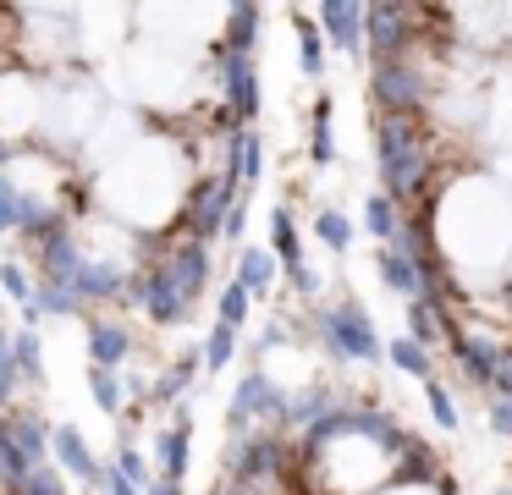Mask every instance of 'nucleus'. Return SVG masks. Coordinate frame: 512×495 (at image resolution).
Returning a JSON list of instances; mask_svg holds the SVG:
<instances>
[{
    "instance_id": "obj_1",
    "label": "nucleus",
    "mask_w": 512,
    "mask_h": 495,
    "mask_svg": "<svg viewBox=\"0 0 512 495\" xmlns=\"http://www.w3.org/2000/svg\"><path fill=\"white\" fill-rule=\"evenodd\" d=\"M320 336L331 341V352H347V358H364V363H375L380 352V336H375V325H369V314H364V303H342V308H320Z\"/></svg>"
},
{
    "instance_id": "obj_2",
    "label": "nucleus",
    "mask_w": 512,
    "mask_h": 495,
    "mask_svg": "<svg viewBox=\"0 0 512 495\" xmlns=\"http://www.w3.org/2000/svg\"><path fill=\"white\" fill-rule=\"evenodd\" d=\"M232 193H237V176H204L199 187L188 193V226H193V242L215 237V231L226 226V215H232Z\"/></svg>"
},
{
    "instance_id": "obj_3",
    "label": "nucleus",
    "mask_w": 512,
    "mask_h": 495,
    "mask_svg": "<svg viewBox=\"0 0 512 495\" xmlns=\"http://www.w3.org/2000/svg\"><path fill=\"white\" fill-rule=\"evenodd\" d=\"M369 94H375V105L386 110V116H413V110L424 105V77L402 61H375Z\"/></svg>"
},
{
    "instance_id": "obj_4",
    "label": "nucleus",
    "mask_w": 512,
    "mask_h": 495,
    "mask_svg": "<svg viewBox=\"0 0 512 495\" xmlns=\"http://www.w3.org/2000/svg\"><path fill=\"white\" fill-rule=\"evenodd\" d=\"M133 292H138V308H144V314L155 319V325H182V319L193 314V303L166 281V275H160V264H155V259H149V270L133 281Z\"/></svg>"
},
{
    "instance_id": "obj_5",
    "label": "nucleus",
    "mask_w": 512,
    "mask_h": 495,
    "mask_svg": "<svg viewBox=\"0 0 512 495\" xmlns=\"http://www.w3.org/2000/svg\"><path fill=\"white\" fill-rule=\"evenodd\" d=\"M155 264L188 303L204 292V281H210V253H204V242H182V248H171L166 259H155Z\"/></svg>"
},
{
    "instance_id": "obj_6",
    "label": "nucleus",
    "mask_w": 512,
    "mask_h": 495,
    "mask_svg": "<svg viewBox=\"0 0 512 495\" xmlns=\"http://www.w3.org/2000/svg\"><path fill=\"white\" fill-rule=\"evenodd\" d=\"M408 22H413V6H369L364 11L369 50H375L380 61H397V50L408 44Z\"/></svg>"
},
{
    "instance_id": "obj_7",
    "label": "nucleus",
    "mask_w": 512,
    "mask_h": 495,
    "mask_svg": "<svg viewBox=\"0 0 512 495\" xmlns=\"http://www.w3.org/2000/svg\"><path fill=\"white\" fill-rule=\"evenodd\" d=\"M254 413H265V418H281V413H287V396H281L276 385L265 380V374H248V380L237 385V396H232V413H226V424H248Z\"/></svg>"
},
{
    "instance_id": "obj_8",
    "label": "nucleus",
    "mask_w": 512,
    "mask_h": 495,
    "mask_svg": "<svg viewBox=\"0 0 512 495\" xmlns=\"http://www.w3.org/2000/svg\"><path fill=\"white\" fill-rule=\"evenodd\" d=\"M221 88H226V99H232V110H237L243 121L259 116V77H254V61H248V55H232V50H226V61H221Z\"/></svg>"
},
{
    "instance_id": "obj_9",
    "label": "nucleus",
    "mask_w": 512,
    "mask_h": 495,
    "mask_svg": "<svg viewBox=\"0 0 512 495\" xmlns=\"http://www.w3.org/2000/svg\"><path fill=\"white\" fill-rule=\"evenodd\" d=\"M281 440L276 435H248V440H237V479L243 484H259V479H276L281 473Z\"/></svg>"
},
{
    "instance_id": "obj_10",
    "label": "nucleus",
    "mask_w": 512,
    "mask_h": 495,
    "mask_svg": "<svg viewBox=\"0 0 512 495\" xmlns=\"http://www.w3.org/2000/svg\"><path fill=\"white\" fill-rule=\"evenodd\" d=\"M320 22H325V33L336 39V50H347V55L364 50V6H353V0H325Z\"/></svg>"
},
{
    "instance_id": "obj_11",
    "label": "nucleus",
    "mask_w": 512,
    "mask_h": 495,
    "mask_svg": "<svg viewBox=\"0 0 512 495\" xmlns=\"http://www.w3.org/2000/svg\"><path fill=\"white\" fill-rule=\"evenodd\" d=\"M380 281L391 286V292L397 297H408V303H424V292H430V286H424V270L413 259H402V253H380Z\"/></svg>"
},
{
    "instance_id": "obj_12",
    "label": "nucleus",
    "mask_w": 512,
    "mask_h": 495,
    "mask_svg": "<svg viewBox=\"0 0 512 495\" xmlns=\"http://www.w3.org/2000/svg\"><path fill=\"white\" fill-rule=\"evenodd\" d=\"M127 347H133V341H127L122 325H111V319H94V330H89V358H94V369L111 374L116 363L127 358Z\"/></svg>"
},
{
    "instance_id": "obj_13",
    "label": "nucleus",
    "mask_w": 512,
    "mask_h": 495,
    "mask_svg": "<svg viewBox=\"0 0 512 495\" xmlns=\"http://www.w3.org/2000/svg\"><path fill=\"white\" fill-rule=\"evenodd\" d=\"M188 446H193V418L182 413L177 424L160 435V468H166V484H177L188 473Z\"/></svg>"
},
{
    "instance_id": "obj_14",
    "label": "nucleus",
    "mask_w": 512,
    "mask_h": 495,
    "mask_svg": "<svg viewBox=\"0 0 512 495\" xmlns=\"http://www.w3.org/2000/svg\"><path fill=\"white\" fill-rule=\"evenodd\" d=\"M122 286H127V275L116 270V264H105V259H100V264L83 259L78 275H72V292H78V297H116Z\"/></svg>"
},
{
    "instance_id": "obj_15",
    "label": "nucleus",
    "mask_w": 512,
    "mask_h": 495,
    "mask_svg": "<svg viewBox=\"0 0 512 495\" xmlns=\"http://www.w3.org/2000/svg\"><path fill=\"white\" fill-rule=\"evenodd\" d=\"M78 264H83V253H78V242H72V231H56V237H45V281L72 286Z\"/></svg>"
},
{
    "instance_id": "obj_16",
    "label": "nucleus",
    "mask_w": 512,
    "mask_h": 495,
    "mask_svg": "<svg viewBox=\"0 0 512 495\" xmlns=\"http://www.w3.org/2000/svg\"><path fill=\"white\" fill-rule=\"evenodd\" d=\"M50 440H56V457H61V468H72L78 479H100V462L89 457V446H83V435H78L72 424L50 429Z\"/></svg>"
},
{
    "instance_id": "obj_17",
    "label": "nucleus",
    "mask_w": 512,
    "mask_h": 495,
    "mask_svg": "<svg viewBox=\"0 0 512 495\" xmlns=\"http://www.w3.org/2000/svg\"><path fill=\"white\" fill-rule=\"evenodd\" d=\"M6 440H12V451L34 468V462L45 457V446H50V429L39 424V418H17V424H6Z\"/></svg>"
},
{
    "instance_id": "obj_18",
    "label": "nucleus",
    "mask_w": 512,
    "mask_h": 495,
    "mask_svg": "<svg viewBox=\"0 0 512 495\" xmlns=\"http://www.w3.org/2000/svg\"><path fill=\"white\" fill-rule=\"evenodd\" d=\"M452 352H457V358H463V369L468 374H474V380L479 385H490V369H496V341H474V336H457L452 341Z\"/></svg>"
},
{
    "instance_id": "obj_19",
    "label": "nucleus",
    "mask_w": 512,
    "mask_h": 495,
    "mask_svg": "<svg viewBox=\"0 0 512 495\" xmlns=\"http://www.w3.org/2000/svg\"><path fill=\"white\" fill-rule=\"evenodd\" d=\"M397 457H402V479H413V484H430V479H441V473H435V451L430 446H424V440H402V451H397Z\"/></svg>"
},
{
    "instance_id": "obj_20",
    "label": "nucleus",
    "mask_w": 512,
    "mask_h": 495,
    "mask_svg": "<svg viewBox=\"0 0 512 495\" xmlns=\"http://www.w3.org/2000/svg\"><path fill=\"white\" fill-rule=\"evenodd\" d=\"M314 231H320V242H325V248H336V253L353 248V226H347L342 209H320V215H314Z\"/></svg>"
},
{
    "instance_id": "obj_21",
    "label": "nucleus",
    "mask_w": 512,
    "mask_h": 495,
    "mask_svg": "<svg viewBox=\"0 0 512 495\" xmlns=\"http://www.w3.org/2000/svg\"><path fill=\"white\" fill-rule=\"evenodd\" d=\"M270 242H276V253H281V264H287V270H298V226H292V215L287 209H276V215H270Z\"/></svg>"
},
{
    "instance_id": "obj_22",
    "label": "nucleus",
    "mask_w": 512,
    "mask_h": 495,
    "mask_svg": "<svg viewBox=\"0 0 512 495\" xmlns=\"http://www.w3.org/2000/svg\"><path fill=\"white\" fill-rule=\"evenodd\" d=\"M386 358H391V363H397V369H402V374H419V380H430V352H424V347H419V341H408V336H397V341H391V347H386Z\"/></svg>"
},
{
    "instance_id": "obj_23",
    "label": "nucleus",
    "mask_w": 512,
    "mask_h": 495,
    "mask_svg": "<svg viewBox=\"0 0 512 495\" xmlns=\"http://www.w3.org/2000/svg\"><path fill=\"white\" fill-rule=\"evenodd\" d=\"M254 28H259V6H237L232 11V28H226V50L248 55V50H254Z\"/></svg>"
},
{
    "instance_id": "obj_24",
    "label": "nucleus",
    "mask_w": 512,
    "mask_h": 495,
    "mask_svg": "<svg viewBox=\"0 0 512 495\" xmlns=\"http://www.w3.org/2000/svg\"><path fill=\"white\" fill-rule=\"evenodd\" d=\"M28 303H34V314H72V308H78V292L61 286V281H45Z\"/></svg>"
},
{
    "instance_id": "obj_25",
    "label": "nucleus",
    "mask_w": 512,
    "mask_h": 495,
    "mask_svg": "<svg viewBox=\"0 0 512 495\" xmlns=\"http://www.w3.org/2000/svg\"><path fill=\"white\" fill-rule=\"evenodd\" d=\"M364 226L369 231H375V237H397V226H402V220H397V204H391V198L386 193H375V198H369V204H364Z\"/></svg>"
},
{
    "instance_id": "obj_26",
    "label": "nucleus",
    "mask_w": 512,
    "mask_h": 495,
    "mask_svg": "<svg viewBox=\"0 0 512 495\" xmlns=\"http://www.w3.org/2000/svg\"><path fill=\"white\" fill-rule=\"evenodd\" d=\"M12 369H17V380H39V374H45V358H39V336L34 330H23V336L12 341Z\"/></svg>"
},
{
    "instance_id": "obj_27",
    "label": "nucleus",
    "mask_w": 512,
    "mask_h": 495,
    "mask_svg": "<svg viewBox=\"0 0 512 495\" xmlns=\"http://www.w3.org/2000/svg\"><path fill=\"white\" fill-rule=\"evenodd\" d=\"M237 286H243V292H265V286H270V253L248 248L243 253V270H237Z\"/></svg>"
},
{
    "instance_id": "obj_28",
    "label": "nucleus",
    "mask_w": 512,
    "mask_h": 495,
    "mask_svg": "<svg viewBox=\"0 0 512 495\" xmlns=\"http://www.w3.org/2000/svg\"><path fill=\"white\" fill-rule=\"evenodd\" d=\"M232 347H237V330L232 325H215L210 330V341H204V369H226V358H232Z\"/></svg>"
},
{
    "instance_id": "obj_29",
    "label": "nucleus",
    "mask_w": 512,
    "mask_h": 495,
    "mask_svg": "<svg viewBox=\"0 0 512 495\" xmlns=\"http://www.w3.org/2000/svg\"><path fill=\"white\" fill-rule=\"evenodd\" d=\"M298 33H303V72L320 77V66H325V39H320V28H314L303 11H298Z\"/></svg>"
},
{
    "instance_id": "obj_30",
    "label": "nucleus",
    "mask_w": 512,
    "mask_h": 495,
    "mask_svg": "<svg viewBox=\"0 0 512 495\" xmlns=\"http://www.w3.org/2000/svg\"><path fill=\"white\" fill-rule=\"evenodd\" d=\"M199 352H188V358H177V363H171V369H166V380H160V391L155 396H166V402H171V396H182V385H188L193 380V369H199Z\"/></svg>"
},
{
    "instance_id": "obj_31",
    "label": "nucleus",
    "mask_w": 512,
    "mask_h": 495,
    "mask_svg": "<svg viewBox=\"0 0 512 495\" xmlns=\"http://www.w3.org/2000/svg\"><path fill=\"white\" fill-rule=\"evenodd\" d=\"M89 391H94V407H100V413H116V407H122V385H116V374L94 369L89 374Z\"/></svg>"
},
{
    "instance_id": "obj_32",
    "label": "nucleus",
    "mask_w": 512,
    "mask_h": 495,
    "mask_svg": "<svg viewBox=\"0 0 512 495\" xmlns=\"http://www.w3.org/2000/svg\"><path fill=\"white\" fill-rule=\"evenodd\" d=\"M424 402H430V418L441 429H457V407H452V396H446V385L424 380Z\"/></svg>"
},
{
    "instance_id": "obj_33",
    "label": "nucleus",
    "mask_w": 512,
    "mask_h": 495,
    "mask_svg": "<svg viewBox=\"0 0 512 495\" xmlns=\"http://www.w3.org/2000/svg\"><path fill=\"white\" fill-rule=\"evenodd\" d=\"M331 99H320V110H314V160L331 165Z\"/></svg>"
},
{
    "instance_id": "obj_34",
    "label": "nucleus",
    "mask_w": 512,
    "mask_h": 495,
    "mask_svg": "<svg viewBox=\"0 0 512 495\" xmlns=\"http://www.w3.org/2000/svg\"><path fill=\"white\" fill-rule=\"evenodd\" d=\"M243 319H248V292H243V286H226V292H221V319H215V325H243Z\"/></svg>"
},
{
    "instance_id": "obj_35",
    "label": "nucleus",
    "mask_w": 512,
    "mask_h": 495,
    "mask_svg": "<svg viewBox=\"0 0 512 495\" xmlns=\"http://www.w3.org/2000/svg\"><path fill=\"white\" fill-rule=\"evenodd\" d=\"M17 495H67V484H61V473H50V468H28V479L17 484Z\"/></svg>"
},
{
    "instance_id": "obj_36",
    "label": "nucleus",
    "mask_w": 512,
    "mask_h": 495,
    "mask_svg": "<svg viewBox=\"0 0 512 495\" xmlns=\"http://www.w3.org/2000/svg\"><path fill=\"white\" fill-rule=\"evenodd\" d=\"M0 286H6V292H12V303H28V297H34V286H28V275H23V264H0Z\"/></svg>"
},
{
    "instance_id": "obj_37",
    "label": "nucleus",
    "mask_w": 512,
    "mask_h": 495,
    "mask_svg": "<svg viewBox=\"0 0 512 495\" xmlns=\"http://www.w3.org/2000/svg\"><path fill=\"white\" fill-rule=\"evenodd\" d=\"M116 473H122L133 490H144V484H149V468H144V457H138V446H122V462H116Z\"/></svg>"
},
{
    "instance_id": "obj_38",
    "label": "nucleus",
    "mask_w": 512,
    "mask_h": 495,
    "mask_svg": "<svg viewBox=\"0 0 512 495\" xmlns=\"http://www.w3.org/2000/svg\"><path fill=\"white\" fill-rule=\"evenodd\" d=\"M287 413H292V418H309V424H314V418H320V413H331V391H325V385H320V391H309V396H303V402H292Z\"/></svg>"
},
{
    "instance_id": "obj_39",
    "label": "nucleus",
    "mask_w": 512,
    "mask_h": 495,
    "mask_svg": "<svg viewBox=\"0 0 512 495\" xmlns=\"http://www.w3.org/2000/svg\"><path fill=\"white\" fill-rule=\"evenodd\" d=\"M408 325H413V336H408V341H419V347H424V341L435 336V319H430V303H408Z\"/></svg>"
},
{
    "instance_id": "obj_40",
    "label": "nucleus",
    "mask_w": 512,
    "mask_h": 495,
    "mask_svg": "<svg viewBox=\"0 0 512 495\" xmlns=\"http://www.w3.org/2000/svg\"><path fill=\"white\" fill-rule=\"evenodd\" d=\"M490 385H496V391L512 402V347H501V352H496V369H490Z\"/></svg>"
},
{
    "instance_id": "obj_41",
    "label": "nucleus",
    "mask_w": 512,
    "mask_h": 495,
    "mask_svg": "<svg viewBox=\"0 0 512 495\" xmlns=\"http://www.w3.org/2000/svg\"><path fill=\"white\" fill-rule=\"evenodd\" d=\"M490 429L512 440V402H507V396H496V402H490Z\"/></svg>"
},
{
    "instance_id": "obj_42",
    "label": "nucleus",
    "mask_w": 512,
    "mask_h": 495,
    "mask_svg": "<svg viewBox=\"0 0 512 495\" xmlns=\"http://www.w3.org/2000/svg\"><path fill=\"white\" fill-rule=\"evenodd\" d=\"M287 275H292V286H298L303 297H314V292H320V281H314V270H303V264H298V270H287Z\"/></svg>"
},
{
    "instance_id": "obj_43",
    "label": "nucleus",
    "mask_w": 512,
    "mask_h": 495,
    "mask_svg": "<svg viewBox=\"0 0 512 495\" xmlns=\"http://www.w3.org/2000/svg\"><path fill=\"white\" fill-rule=\"evenodd\" d=\"M12 391H17V369H12V363H0V402H6Z\"/></svg>"
},
{
    "instance_id": "obj_44",
    "label": "nucleus",
    "mask_w": 512,
    "mask_h": 495,
    "mask_svg": "<svg viewBox=\"0 0 512 495\" xmlns=\"http://www.w3.org/2000/svg\"><path fill=\"white\" fill-rule=\"evenodd\" d=\"M0 363H12V347H6V330H0Z\"/></svg>"
},
{
    "instance_id": "obj_45",
    "label": "nucleus",
    "mask_w": 512,
    "mask_h": 495,
    "mask_svg": "<svg viewBox=\"0 0 512 495\" xmlns=\"http://www.w3.org/2000/svg\"><path fill=\"white\" fill-rule=\"evenodd\" d=\"M0 446H6V424H0Z\"/></svg>"
},
{
    "instance_id": "obj_46",
    "label": "nucleus",
    "mask_w": 512,
    "mask_h": 495,
    "mask_svg": "<svg viewBox=\"0 0 512 495\" xmlns=\"http://www.w3.org/2000/svg\"><path fill=\"white\" fill-rule=\"evenodd\" d=\"M0 154H6V143H0Z\"/></svg>"
},
{
    "instance_id": "obj_47",
    "label": "nucleus",
    "mask_w": 512,
    "mask_h": 495,
    "mask_svg": "<svg viewBox=\"0 0 512 495\" xmlns=\"http://www.w3.org/2000/svg\"><path fill=\"white\" fill-rule=\"evenodd\" d=\"M0 17H6V11H0Z\"/></svg>"
}]
</instances>
